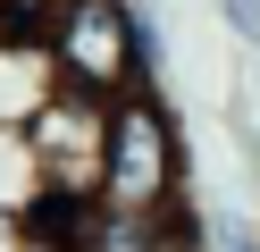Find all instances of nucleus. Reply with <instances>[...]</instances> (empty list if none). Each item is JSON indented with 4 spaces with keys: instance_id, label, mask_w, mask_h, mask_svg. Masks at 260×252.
Wrapping results in <instances>:
<instances>
[{
    "instance_id": "f257e3e1",
    "label": "nucleus",
    "mask_w": 260,
    "mask_h": 252,
    "mask_svg": "<svg viewBox=\"0 0 260 252\" xmlns=\"http://www.w3.org/2000/svg\"><path fill=\"white\" fill-rule=\"evenodd\" d=\"M101 202L143 218L185 210V126L159 93H118L109 101V143H101Z\"/></svg>"
},
{
    "instance_id": "0eeeda50",
    "label": "nucleus",
    "mask_w": 260,
    "mask_h": 252,
    "mask_svg": "<svg viewBox=\"0 0 260 252\" xmlns=\"http://www.w3.org/2000/svg\"><path fill=\"white\" fill-rule=\"evenodd\" d=\"M210 252H260V227L252 218H218L210 227Z\"/></svg>"
},
{
    "instance_id": "6e6552de",
    "label": "nucleus",
    "mask_w": 260,
    "mask_h": 252,
    "mask_svg": "<svg viewBox=\"0 0 260 252\" xmlns=\"http://www.w3.org/2000/svg\"><path fill=\"white\" fill-rule=\"evenodd\" d=\"M0 252H25V235H17V227H9V218H0Z\"/></svg>"
},
{
    "instance_id": "f03ea898",
    "label": "nucleus",
    "mask_w": 260,
    "mask_h": 252,
    "mask_svg": "<svg viewBox=\"0 0 260 252\" xmlns=\"http://www.w3.org/2000/svg\"><path fill=\"white\" fill-rule=\"evenodd\" d=\"M135 9L143 0H59L51 42H42V76L76 84V93H159L143 84V50H135Z\"/></svg>"
},
{
    "instance_id": "20e7f679",
    "label": "nucleus",
    "mask_w": 260,
    "mask_h": 252,
    "mask_svg": "<svg viewBox=\"0 0 260 252\" xmlns=\"http://www.w3.org/2000/svg\"><path fill=\"white\" fill-rule=\"evenodd\" d=\"M168 227L176 218H143V210H118V202H92L76 252H168Z\"/></svg>"
},
{
    "instance_id": "39448f33",
    "label": "nucleus",
    "mask_w": 260,
    "mask_h": 252,
    "mask_svg": "<svg viewBox=\"0 0 260 252\" xmlns=\"http://www.w3.org/2000/svg\"><path fill=\"white\" fill-rule=\"evenodd\" d=\"M34 193H42V160L25 143V118H0V218L17 227L34 210Z\"/></svg>"
},
{
    "instance_id": "423d86ee",
    "label": "nucleus",
    "mask_w": 260,
    "mask_h": 252,
    "mask_svg": "<svg viewBox=\"0 0 260 252\" xmlns=\"http://www.w3.org/2000/svg\"><path fill=\"white\" fill-rule=\"evenodd\" d=\"M218 17H226V34L243 50H260V0H218Z\"/></svg>"
},
{
    "instance_id": "7ed1b4c3",
    "label": "nucleus",
    "mask_w": 260,
    "mask_h": 252,
    "mask_svg": "<svg viewBox=\"0 0 260 252\" xmlns=\"http://www.w3.org/2000/svg\"><path fill=\"white\" fill-rule=\"evenodd\" d=\"M25 143L42 160V185H68V193H101V143H109V101L51 84V93L25 109Z\"/></svg>"
}]
</instances>
